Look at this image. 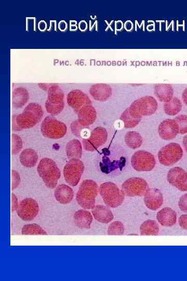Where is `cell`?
Listing matches in <instances>:
<instances>
[{
	"mask_svg": "<svg viewBox=\"0 0 187 281\" xmlns=\"http://www.w3.org/2000/svg\"><path fill=\"white\" fill-rule=\"evenodd\" d=\"M43 116L42 107L36 103L29 104L22 114L18 115L14 120V130L30 129L40 121Z\"/></svg>",
	"mask_w": 187,
	"mask_h": 281,
	"instance_id": "1",
	"label": "cell"
},
{
	"mask_svg": "<svg viewBox=\"0 0 187 281\" xmlns=\"http://www.w3.org/2000/svg\"><path fill=\"white\" fill-rule=\"evenodd\" d=\"M37 171L47 187L54 188L56 187L61 173L53 160L48 158L42 159L37 166Z\"/></svg>",
	"mask_w": 187,
	"mask_h": 281,
	"instance_id": "2",
	"label": "cell"
},
{
	"mask_svg": "<svg viewBox=\"0 0 187 281\" xmlns=\"http://www.w3.org/2000/svg\"><path fill=\"white\" fill-rule=\"evenodd\" d=\"M98 192V186L93 180L83 181L76 196L78 204L85 209H93Z\"/></svg>",
	"mask_w": 187,
	"mask_h": 281,
	"instance_id": "3",
	"label": "cell"
},
{
	"mask_svg": "<svg viewBox=\"0 0 187 281\" xmlns=\"http://www.w3.org/2000/svg\"><path fill=\"white\" fill-rule=\"evenodd\" d=\"M100 191L103 201L109 207L116 208L124 202V194L116 185L107 182L101 185Z\"/></svg>",
	"mask_w": 187,
	"mask_h": 281,
	"instance_id": "4",
	"label": "cell"
},
{
	"mask_svg": "<svg viewBox=\"0 0 187 281\" xmlns=\"http://www.w3.org/2000/svg\"><path fill=\"white\" fill-rule=\"evenodd\" d=\"M66 125L53 117L45 118L41 126L42 135L47 138L59 139L64 137L67 133Z\"/></svg>",
	"mask_w": 187,
	"mask_h": 281,
	"instance_id": "5",
	"label": "cell"
},
{
	"mask_svg": "<svg viewBox=\"0 0 187 281\" xmlns=\"http://www.w3.org/2000/svg\"><path fill=\"white\" fill-rule=\"evenodd\" d=\"M183 153V149L179 144L171 143L160 149L158 157L161 164L165 166H172L180 161Z\"/></svg>",
	"mask_w": 187,
	"mask_h": 281,
	"instance_id": "6",
	"label": "cell"
},
{
	"mask_svg": "<svg viewBox=\"0 0 187 281\" xmlns=\"http://www.w3.org/2000/svg\"><path fill=\"white\" fill-rule=\"evenodd\" d=\"M84 170V164L79 159H71L64 169V176L67 183L73 187L77 186Z\"/></svg>",
	"mask_w": 187,
	"mask_h": 281,
	"instance_id": "7",
	"label": "cell"
},
{
	"mask_svg": "<svg viewBox=\"0 0 187 281\" xmlns=\"http://www.w3.org/2000/svg\"><path fill=\"white\" fill-rule=\"evenodd\" d=\"M129 108L132 113L137 116H150L155 113L157 103L153 97L146 96L136 100Z\"/></svg>",
	"mask_w": 187,
	"mask_h": 281,
	"instance_id": "8",
	"label": "cell"
},
{
	"mask_svg": "<svg viewBox=\"0 0 187 281\" xmlns=\"http://www.w3.org/2000/svg\"><path fill=\"white\" fill-rule=\"evenodd\" d=\"M149 186L146 181L141 178L127 179L122 186V190L125 196L129 197L144 195Z\"/></svg>",
	"mask_w": 187,
	"mask_h": 281,
	"instance_id": "9",
	"label": "cell"
},
{
	"mask_svg": "<svg viewBox=\"0 0 187 281\" xmlns=\"http://www.w3.org/2000/svg\"><path fill=\"white\" fill-rule=\"evenodd\" d=\"M131 164L138 172H149L154 168L156 162L152 154L145 150H139L132 156Z\"/></svg>",
	"mask_w": 187,
	"mask_h": 281,
	"instance_id": "10",
	"label": "cell"
},
{
	"mask_svg": "<svg viewBox=\"0 0 187 281\" xmlns=\"http://www.w3.org/2000/svg\"><path fill=\"white\" fill-rule=\"evenodd\" d=\"M48 113L52 115L60 114L64 108V94L57 86H52L48 91L45 104Z\"/></svg>",
	"mask_w": 187,
	"mask_h": 281,
	"instance_id": "11",
	"label": "cell"
},
{
	"mask_svg": "<svg viewBox=\"0 0 187 281\" xmlns=\"http://www.w3.org/2000/svg\"><path fill=\"white\" fill-rule=\"evenodd\" d=\"M107 138L108 133L105 128H96L89 137L83 140L84 148L87 151H95L106 142Z\"/></svg>",
	"mask_w": 187,
	"mask_h": 281,
	"instance_id": "12",
	"label": "cell"
},
{
	"mask_svg": "<svg viewBox=\"0 0 187 281\" xmlns=\"http://www.w3.org/2000/svg\"><path fill=\"white\" fill-rule=\"evenodd\" d=\"M39 206L36 200L32 198L23 199L19 204L17 213L19 218L25 222H31L38 215Z\"/></svg>",
	"mask_w": 187,
	"mask_h": 281,
	"instance_id": "13",
	"label": "cell"
},
{
	"mask_svg": "<svg viewBox=\"0 0 187 281\" xmlns=\"http://www.w3.org/2000/svg\"><path fill=\"white\" fill-rule=\"evenodd\" d=\"M169 184L182 192H187V172L179 167L172 168L167 174Z\"/></svg>",
	"mask_w": 187,
	"mask_h": 281,
	"instance_id": "14",
	"label": "cell"
},
{
	"mask_svg": "<svg viewBox=\"0 0 187 281\" xmlns=\"http://www.w3.org/2000/svg\"><path fill=\"white\" fill-rule=\"evenodd\" d=\"M158 132L163 140H171L179 134V127L174 119H165L159 125Z\"/></svg>",
	"mask_w": 187,
	"mask_h": 281,
	"instance_id": "15",
	"label": "cell"
},
{
	"mask_svg": "<svg viewBox=\"0 0 187 281\" xmlns=\"http://www.w3.org/2000/svg\"><path fill=\"white\" fill-rule=\"evenodd\" d=\"M144 202L148 208L156 210L163 204V194L158 189L149 188L144 195Z\"/></svg>",
	"mask_w": 187,
	"mask_h": 281,
	"instance_id": "16",
	"label": "cell"
},
{
	"mask_svg": "<svg viewBox=\"0 0 187 281\" xmlns=\"http://www.w3.org/2000/svg\"><path fill=\"white\" fill-rule=\"evenodd\" d=\"M68 103L75 111L85 105L92 104L89 97L80 90H74L68 94Z\"/></svg>",
	"mask_w": 187,
	"mask_h": 281,
	"instance_id": "17",
	"label": "cell"
},
{
	"mask_svg": "<svg viewBox=\"0 0 187 281\" xmlns=\"http://www.w3.org/2000/svg\"><path fill=\"white\" fill-rule=\"evenodd\" d=\"M96 117V109L92 105H85L78 111V122L84 127L92 125Z\"/></svg>",
	"mask_w": 187,
	"mask_h": 281,
	"instance_id": "18",
	"label": "cell"
},
{
	"mask_svg": "<svg viewBox=\"0 0 187 281\" xmlns=\"http://www.w3.org/2000/svg\"><path fill=\"white\" fill-rule=\"evenodd\" d=\"M156 219L161 226L171 227L177 223V214L173 209L165 207L157 213Z\"/></svg>",
	"mask_w": 187,
	"mask_h": 281,
	"instance_id": "19",
	"label": "cell"
},
{
	"mask_svg": "<svg viewBox=\"0 0 187 281\" xmlns=\"http://www.w3.org/2000/svg\"><path fill=\"white\" fill-rule=\"evenodd\" d=\"M54 195L58 202L62 204H68L72 201L74 192L70 187L61 185L56 187Z\"/></svg>",
	"mask_w": 187,
	"mask_h": 281,
	"instance_id": "20",
	"label": "cell"
},
{
	"mask_svg": "<svg viewBox=\"0 0 187 281\" xmlns=\"http://www.w3.org/2000/svg\"><path fill=\"white\" fill-rule=\"evenodd\" d=\"M90 94L98 101H105L111 96L112 90L110 86L106 84H96L90 90Z\"/></svg>",
	"mask_w": 187,
	"mask_h": 281,
	"instance_id": "21",
	"label": "cell"
},
{
	"mask_svg": "<svg viewBox=\"0 0 187 281\" xmlns=\"http://www.w3.org/2000/svg\"><path fill=\"white\" fill-rule=\"evenodd\" d=\"M92 214L97 222L107 224L112 222L114 218L112 210L103 205H97L92 209Z\"/></svg>",
	"mask_w": 187,
	"mask_h": 281,
	"instance_id": "22",
	"label": "cell"
},
{
	"mask_svg": "<svg viewBox=\"0 0 187 281\" xmlns=\"http://www.w3.org/2000/svg\"><path fill=\"white\" fill-rule=\"evenodd\" d=\"M74 219L75 224L78 228L82 229H90L93 218L90 212L81 209L75 212Z\"/></svg>",
	"mask_w": 187,
	"mask_h": 281,
	"instance_id": "23",
	"label": "cell"
},
{
	"mask_svg": "<svg viewBox=\"0 0 187 281\" xmlns=\"http://www.w3.org/2000/svg\"><path fill=\"white\" fill-rule=\"evenodd\" d=\"M154 94L160 101L165 103L174 97V89L170 84H157L154 87Z\"/></svg>",
	"mask_w": 187,
	"mask_h": 281,
	"instance_id": "24",
	"label": "cell"
},
{
	"mask_svg": "<svg viewBox=\"0 0 187 281\" xmlns=\"http://www.w3.org/2000/svg\"><path fill=\"white\" fill-rule=\"evenodd\" d=\"M21 164L26 167L32 168L37 164L38 155L35 150L31 148L25 149L19 156Z\"/></svg>",
	"mask_w": 187,
	"mask_h": 281,
	"instance_id": "25",
	"label": "cell"
},
{
	"mask_svg": "<svg viewBox=\"0 0 187 281\" xmlns=\"http://www.w3.org/2000/svg\"><path fill=\"white\" fill-rule=\"evenodd\" d=\"M68 157L71 159H80L82 154V145L78 140L74 139L69 142L66 147Z\"/></svg>",
	"mask_w": 187,
	"mask_h": 281,
	"instance_id": "26",
	"label": "cell"
},
{
	"mask_svg": "<svg viewBox=\"0 0 187 281\" xmlns=\"http://www.w3.org/2000/svg\"><path fill=\"white\" fill-rule=\"evenodd\" d=\"M183 106V103L180 99L173 97L169 101L164 103V112L169 116H176L181 112Z\"/></svg>",
	"mask_w": 187,
	"mask_h": 281,
	"instance_id": "27",
	"label": "cell"
},
{
	"mask_svg": "<svg viewBox=\"0 0 187 281\" xmlns=\"http://www.w3.org/2000/svg\"><path fill=\"white\" fill-rule=\"evenodd\" d=\"M142 117L132 113L129 107L122 113L120 117V120L123 123L124 127L126 129H129L133 128L139 125Z\"/></svg>",
	"mask_w": 187,
	"mask_h": 281,
	"instance_id": "28",
	"label": "cell"
},
{
	"mask_svg": "<svg viewBox=\"0 0 187 281\" xmlns=\"http://www.w3.org/2000/svg\"><path fill=\"white\" fill-rule=\"evenodd\" d=\"M159 226L155 220H148L141 226L142 235H156L159 233Z\"/></svg>",
	"mask_w": 187,
	"mask_h": 281,
	"instance_id": "29",
	"label": "cell"
},
{
	"mask_svg": "<svg viewBox=\"0 0 187 281\" xmlns=\"http://www.w3.org/2000/svg\"><path fill=\"white\" fill-rule=\"evenodd\" d=\"M28 98V93L26 89L18 88L13 93V104L16 108H21L26 103Z\"/></svg>",
	"mask_w": 187,
	"mask_h": 281,
	"instance_id": "30",
	"label": "cell"
},
{
	"mask_svg": "<svg viewBox=\"0 0 187 281\" xmlns=\"http://www.w3.org/2000/svg\"><path fill=\"white\" fill-rule=\"evenodd\" d=\"M126 145L132 149H136L143 144V138L141 135L135 132L127 133L125 137Z\"/></svg>",
	"mask_w": 187,
	"mask_h": 281,
	"instance_id": "31",
	"label": "cell"
},
{
	"mask_svg": "<svg viewBox=\"0 0 187 281\" xmlns=\"http://www.w3.org/2000/svg\"><path fill=\"white\" fill-rule=\"evenodd\" d=\"M23 235H47V234L40 226L37 224L27 225L22 230Z\"/></svg>",
	"mask_w": 187,
	"mask_h": 281,
	"instance_id": "32",
	"label": "cell"
},
{
	"mask_svg": "<svg viewBox=\"0 0 187 281\" xmlns=\"http://www.w3.org/2000/svg\"><path fill=\"white\" fill-rule=\"evenodd\" d=\"M124 233L123 224L120 222H114L108 228L107 234L108 235H122Z\"/></svg>",
	"mask_w": 187,
	"mask_h": 281,
	"instance_id": "33",
	"label": "cell"
},
{
	"mask_svg": "<svg viewBox=\"0 0 187 281\" xmlns=\"http://www.w3.org/2000/svg\"><path fill=\"white\" fill-rule=\"evenodd\" d=\"M179 127V134L184 135L187 134V115H180L175 119Z\"/></svg>",
	"mask_w": 187,
	"mask_h": 281,
	"instance_id": "34",
	"label": "cell"
},
{
	"mask_svg": "<svg viewBox=\"0 0 187 281\" xmlns=\"http://www.w3.org/2000/svg\"><path fill=\"white\" fill-rule=\"evenodd\" d=\"M12 153L13 155L20 152L23 147V142L21 138L18 135L13 134L12 136Z\"/></svg>",
	"mask_w": 187,
	"mask_h": 281,
	"instance_id": "35",
	"label": "cell"
},
{
	"mask_svg": "<svg viewBox=\"0 0 187 281\" xmlns=\"http://www.w3.org/2000/svg\"><path fill=\"white\" fill-rule=\"evenodd\" d=\"M179 207L182 212L187 214V193L185 194L180 198Z\"/></svg>",
	"mask_w": 187,
	"mask_h": 281,
	"instance_id": "36",
	"label": "cell"
},
{
	"mask_svg": "<svg viewBox=\"0 0 187 281\" xmlns=\"http://www.w3.org/2000/svg\"><path fill=\"white\" fill-rule=\"evenodd\" d=\"M21 178L19 176V174L15 171V170H12V190L16 188L20 184Z\"/></svg>",
	"mask_w": 187,
	"mask_h": 281,
	"instance_id": "37",
	"label": "cell"
},
{
	"mask_svg": "<svg viewBox=\"0 0 187 281\" xmlns=\"http://www.w3.org/2000/svg\"><path fill=\"white\" fill-rule=\"evenodd\" d=\"M180 226L183 230H187V214L182 215L179 219Z\"/></svg>",
	"mask_w": 187,
	"mask_h": 281,
	"instance_id": "38",
	"label": "cell"
},
{
	"mask_svg": "<svg viewBox=\"0 0 187 281\" xmlns=\"http://www.w3.org/2000/svg\"><path fill=\"white\" fill-rule=\"evenodd\" d=\"M12 212H14L17 209L18 207V200L17 198L16 197L15 194H12Z\"/></svg>",
	"mask_w": 187,
	"mask_h": 281,
	"instance_id": "39",
	"label": "cell"
},
{
	"mask_svg": "<svg viewBox=\"0 0 187 281\" xmlns=\"http://www.w3.org/2000/svg\"><path fill=\"white\" fill-rule=\"evenodd\" d=\"M182 101L187 106V87L184 90L182 95Z\"/></svg>",
	"mask_w": 187,
	"mask_h": 281,
	"instance_id": "40",
	"label": "cell"
},
{
	"mask_svg": "<svg viewBox=\"0 0 187 281\" xmlns=\"http://www.w3.org/2000/svg\"><path fill=\"white\" fill-rule=\"evenodd\" d=\"M183 143L186 152L187 153V135L184 136Z\"/></svg>",
	"mask_w": 187,
	"mask_h": 281,
	"instance_id": "41",
	"label": "cell"
}]
</instances>
